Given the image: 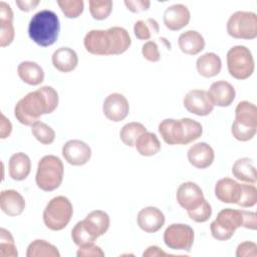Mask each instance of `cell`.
<instances>
[{
	"instance_id": "obj_1",
	"label": "cell",
	"mask_w": 257,
	"mask_h": 257,
	"mask_svg": "<svg viewBox=\"0 0 257 257\" xmlns=\"http://www.w3.org/2000/svg\"><path fill=\"white\" fill-rule=\"evenodd\" d=\"M58 105V93L52 86H41L27 93L15 105L14 115L24 125L39 121L43 114L53 112Z\"/></svg>"
},
{
	"instance_id": "obj_2",
	"label": "cell",
	"mask_w": 257,
	"mask_h": 257,
	"mask_svg": "<svg viewBox=\"0 0 257 257\" xmlns=\"http://www.w3.org/2000/svg\"><path fill=\"white\" fill-rule=\"evenodd\" d=\"M132 44V39L123 27L113 26L106 30L93 29L87 32L83 45L93 55H119L125 52Z\"/></svg>"
},
{
	"instance_id": "obj_3",
	"label": "cell",
	"mask_w": 257,
	"mask_h": 257,
	"mask_svg": "<svg viewBox=\"0 0 257 257\" xmlns=\"http://www.w3.org/2000/svg\"><path fill=\"white\" fill-rule=\"evenodd\" d=\"M256 218L255 212L235 210L231 208L223 209L218 213L216 219L210 225L211 234L216 240H229L240 227L255 230L257 227Z\"/></svg>"
},
{
	"instance_id": "obj_4",
	"label": "cell",
	"mask_w": 257,
	"mask_h": 257,
	"mask_svg": "<svg viewBox=\"0 0 257 257\" xmlns=\"http://www.w3.org/2000/svg\"><path fill=\"white\" fill-rule=\"evenodd\" d=\"M159 133L168 145H188L203 134L202 124L192 118H166L159 124Z\"/></svg>"
},
{
	"instance_id": "obj_5",
	"label": "cell",
	"mask_w": 257,
	"mask_h": 257,
	"mask_svg": "<svg viewBox=\"0 0 257 257\" xmlns=\"http://www.w3.org/2000/svg\"><path fill=\"white\" fill-rule=\"evenodd\" d=\"M60 23L57 15L51 10H41L35 13L29 21L28 35L37 45L47 47L58 38Z\"/></svg>"
},
{
	"instance_id": "obj_6",
	"label": "cell",
	"mask_w": 257,
	"mask_h": 257,
	"mask_svg": "<svg viewBox=\"0 0 257 257\" xmlns=\"http://www.w3.org/2000/svg\"><path fill=\"white\" fill-rule=\"evenodd\" d=\"M63 173V164L58 157L53 155L44 156L37 165L35 176L36 185L42 191H54L61 185Z\"/></svg>"
},
{
	"instance_id": "obj_7",
	"label": "cell",
	"mask_w": 257,
	"mask_h": 257,
	"mask_svg": "<svg viewBox=\"0 0 257 257\" xmlns=\"http://www.w3.org/2000/svg\"><path fill=\"white\" fill-rule=\"evenodd\" d=\"M73 207L68 198L56 196L52 198L43 211V222L52 231L64 229L71 220Z\"/></svg>"
},
{
	"instance_id": "obj_8",
	"label": "cell",
	"mask_w": 257,
	"mask_h": 257,
	"mask_svg": "<svg viewBox=\"0 0 257 257\" xmlns=\"http://www.w3.org/2000/svg\"><path fill=\"white\" fill-rule=\"evenodd\" d=\"M227 67L230 75L236 79L249 78L255 68L254 58L249 48L244 45H236L227 52Z\"/></svg>"
},
{
	"instance_id": "obj_9",
	"label": "cell",
	"mask_w": 257,
	"mask_h": 257,
	"mask_svg": "<svg viewBox=\"0 0 257 257\" xmlns=\"http://www.w3.org/2000/svg\"><path fill=\"white\" fill-rule=\"evenodd\" d=\"M228 34L236 39L257 37V15L251 11H237L227 21Z\"/></svg>"
},
{
	"instance_id": "obj_10",
	"label": "cell",
	"mask_w": 257,
	"mask_h": 257,
	"mask_svg": "<svg viewBox=\"0 0 257 257\" xmlns=\"http://www.w3.org/2000/svg\"><path fill=\"white\" fill-rule=\"evenodd\" d=\"M194 239V230L187 224H171L164 232V242L167 247L173 250L190 252Z\"/></svg>"
},
{
	"instance_id": "obj_11",
	"label": "cell",
	"mask_w": 257,
	"mask_h": 257,
	"mask_svg": "<svg viewBox=\"0 0 257 257\" xmlns=\"http://www.w3.org/2000/svg\"><path fill=\"white\" fill-rule=\"evenodd\" d=\"M185 108L196 115L205 116L210 114L214 109L208 91L204 89H192L187 92L183 100Z\"/></svg>"
},
{
	"instance_id": "obj_12",
	"label": "cell",
	"mask_w": 257,
	"mask_h": 257,
	"mask_svg": "<svg viewBox=\"0 0 257 257\" xmlns=\"http://www.w3.org/2000/svg\"><path fill=\"white\" fill-rule=\"evenodd\" d=\"M177 202L187 212L198 208L205 200L202 189L194 182H185L177 190Z\"/></svg>"
},
{
	"instance_id": "obj_13",
	"label": "cell",
	"mask_w": 257,
	"mask_h": 257,
	"mask_svg": "<svg viewBox=\"0 0 257 257\" xmlns=\"http://www.w3.org/2000/svg\"><path fill=\"white\" fill-rule=\"evenodd\" d=\"M102 110L107 119L118 122L127 116L130 111V104L125 96L120 93L113 92L107 95L104 99Z\"/></svg>"
},
{
	"instance_id": "obj_14",
	"label": "cell",
	"mask_w": 257,
	"mask_h": 257,
	"mask_svg": "<svg viewBox=\"0 0 257 257\" xmlns=\"http://www.w3.org/2000/svg\"><path fill=\"white\" fill-rule=\"evenodd\" d=\"M62 156L72 166H83L90 160L91 149L80 140H70L63 145Z\"/></svg>"
},
{
	"instance_id": "obj_15",
	"label": "cell",
	"mask_w": 257,
	"mask_h": 257,
	"mask_svg": "<svg viewBox=\"0 0 257 257\" xmlns=\"http://www.w3.org/2000/svg\"><path fill=\"white\" fill-rule=\"evenodd\" d=\"M139 227L147 233L158 232L165 224V215L157 207L149 206L143 208L137 217Z\"/></svg>"
},
{
	"instance_id": "obj_16",
	"label": "cell",
	"mask_w": 257,
	"mask_h": 257,
	"mask_svg": "<svg viewBox=\"0 0 257 257\" xmlns=\"http://www.w3.org/2000/svg\"><path fill=\"white\" fill-rule=\"evenodd\" d=\"M190 19V11L188 7L183 4H174L168 7L163 16L165 26L172 31H178L184 28L189 24Z\"/></svg>"
},
{
	"instance_id": "obj_17",
	"label": "cell",
	"mask_w": 257,
	"mask_h": 257,
	"mask_svg": "<svg viewBox=\"0 0 257 257\" xmlns=\"http://www.w3.org/2000/svg\"><path fill=\"white\" fill-rule=\"evenodd\" d=\"M188 161L197 169H206L210 167L215 159L214 150L207 143L201 142L194 144L188 150Z\"/></svg>"
},
{
	"instance_id": "obj_18",
	"label": "cell",
	"mask_w": 257,
	"mask_h": 257,
	"mask_svg": "<svg viewBox=\"0 0 257 257\" xmlns=\"http://www.w3.org/2000/svg\"><path fill=\"white\" fill-rule=\"evenodd\" d=\"M208 94L214 106L225 107L229 106L234 101L236 92L234 86L230 82L218 80L211 84Z\"/></svg>"
},
{
	"instance_id": "obj_19",
	"label": "cell",
	"mask_w": 257,
	"mask_h": 257,
	"mask_svg": "<svg viewBox=\"0 0 257 257\" xmlns=\"http://www.w3.org/2000/svg\"><path fill=\"white\" fill-rule=\"evenodd\" d=\"M241 193V184L231 178L220 179L215 185V196L223 203L237 204Z\"/></svg>"
},
{
	"instance_id": "obj_20",
	"label": "cell",
	"mask_w": 257,
	"mask_h": 257,
	"mask_svg": "<svg viewBox=\"0 0 257 257\" xmlns=\"http://www.w3.org/2000/svg\"><path fill=\"white\" fill-rule=\"evenodd\" d=\"M0 207L10 217L19 216L25 209V200L15 190H3L0 194Z\"/></svg>"
},
{
	"instance_id": "obj_21",
	"label": "cell",
	"mask_w": 257,
	"mask_h": 257,
	"mask_svg": "<svg viewBox=\"0 0 257 257\" xmlns=\"http://www.w3.org/2000/svg\"><path fill=\"white\" fill-rule=\"evenodd\" d=\"M52 64L60 72H70L74 70L78 64V56L76 52L69 47H60L52 54Z\"/></svg>"
},
{
	"instance_id": "obj_22",
	"label": "cell",
	"mask_w": 257,
	"mask_h": 257,
	"mask_svg": "<svg viewBox=\"0 0 257 257\" xmlns=\"http://www.w3.org/2000/svg\"><path fill=\"white\" fill-rule=\"evenodd\" d=\"M178 44L183 53L188 55H197L204 49L205 40L198 31L188 30L179 36Z\"/></svg>"
},
{
	"instance_id": "obj_23",
	"label": "cell",
	"mask_w": 257,
	"mask_h": 257,
	"mask_svg": "<svg viewBox=\"0 0 257 257\" xmlns=\"http://www.w3.org/2000/svg\"><path fill=\"white\" fill-rule=\"evenodd\" d=\"M82 221L85 228L97 238L106 233L110 224L109 216L101 210L91 211Z\"/></svg>"
},
{
	"instance_id": "obj_24",
	"label": "cell",
	"mask_w": 257,
	"mask_h": 257,
	"mask_svg": "<svg viewBox=\"0 0 257 257\" xmlns=\"http://www.w3.org/2000/svg\"><path fill=\"white\" fill-rule=\"evenodd\" d=\"M9 175L15 181L25 180L31 171L30 158L22 153L13 154L9 159Z\"/></svg>"
},
{
	"instance_id": "obj_25",
	"label": "cell",
	"mask_w": 257,
	"mask_h": 257,
	"mask_svg": "<svg viewBox=\"0 0 257 257\" xmlns=\"http://www.w3.org/2000/svg\"><path fill=\"white\" fill-rule=\"evenodd\" d=\"M196 67L200 75L210 78L220 73L222 68V61L220 56L216 53L207 52L197 59Z\"/></svg>"
},
{
	"instance_id": "obj_26",
	"label": "cell",
	"mask_w": 257,
	"mask_h": 257,
	"mask_svg": "<svg viewBox=\"0 0 257 257\" xmlns=\"http://www.w3.org/2000/svg\"><path fill=\"white\" fill-rule=\"evenodd\" d=\"M20 79L29 85H38L44 80L42 67L34 61H22L17 67Z\"/></svg>"
},
{
	"instance_id": "obj_27",
	"label": "cell",
	"mask_w": 257,
	"mask_h": 257,
	"mask_svg": "<svg viewBox=\"0 0 257 257\" xmlns=\"http://www.w3.org/2000/svg\"><path fill=\"white\" fill-rule=\"evenodd\" d=\"M232 174L236 179L249 184H255L257 180L255 166L249 158L238 159L233 164Z\"/></svg>"
},
{
	"instance_id": "obj_28",
	"label": "cell",
	"mask_w": 257,
	"mask_h": 257,
	"mask_svg": "<svg viewBox=\"0 0 257 257\" xmlns=\"http://www.w3.org/2000/svg\"><path fill=\"white\" fill-rule=\"evenodd\" d=\"M234 121L251 126L257 127V107L254 103L247 100L240 101L235 108V119Z\"/></svg>"
},
{
	"instance_id": "obj_29",
	"label": "cell",
	"mask_w": 257,
	"mask_h": 257,
	"mask_svg": "<svg viewBox=\"0 0 257 257\" xmlns=\"http://www.w3.org/2000/svg\"><path fill=\"white\" fill-rule=\"evenodd\" d=\"M138 153L144 157H152L161 151V143L154 133L145 132L136 141Z\"/></svg>"
},
{
	"instance_id": "obj_30",
	"label": "cell",
	"mask_w": 257,
	"mask_h": 257,
	"mask_svg": "<svg viewBox=\"0 0 257 257\" xmlns=\"http://www.w3.org/2000/svg\"><path fill=\"white\" fill-rule=\"evenodd\" d=\"M27 257H60V253L53 244L37 239L32 241L26 251Z\"/></svg>"
},
{
	"instance_id": "obj_31",
	"label": "cell",
	"mask_w": 257,
	"mask_h": 257,
	"mask_svg": "<svg viewBox=\"0 0 257 257\" xmlns=\"http://www.w3.org/2000/svg\"><path fill=\"white\" fill-rule=\"evenodd\" d=\"M145 132H147V128L143 123L132 121L121 127L119 132V138L125 146L134 147L137 139Z\"/></svg>"
},
{
	"instance_id": "obj_32",
	"label": "cell",
	"mask_w": 257,
	"mask_h": 257,
	"mask_svg": "<svg viewBox=\"0 0 257 257\" xmlns=\"http://www.w3.org/2000/svg\"><path fill=\"white\" fill-rule=\"evenodd\" d=\"M159 31V23L154 18L139 20L134 25V33L140 40H149L153 34H158Z\"/></svg>"
},
{
	"instance_id": "obj_33",
	"label": "cell",
	"mask_w": 257,
	"mask_h": 257,
	"mask_svg": "<svg viewBox=\"0 0 257 257\" xmlns=\"http://www.w3.org/2000/svg\"><path fill=\"white\" fill-rule=\"evenodd\" d=\"M33 137L42 145H50L54 142L55 132L51 126L42 121H37L31 125Z\"/></svg>"
},
{
	"instance_id": "obj_34",
	"label": "cell",
	"mask_w": 257,
	"mask_h": 257,
	"mask_svg": "<svg viewBox=\"0 0 257 257\" xmlns=\"http://www.w3.org/2000/svg\"><path fill=\"white\" fill-rule=\"evenodd\" d=\"M71 238L75 245L82 246L86 244L94 243L97 237L93 236L84 226L83 221L77 222L71 230Z\"/></svg>"
},
{
	"instance_id": "obj_35",
	"label": "cell",
	"mask_w": 257,
	"mask_h": 257,
	"mask_svg": "<svg viewBox=\"0 0 257 257\" xmlns=\"http://www.w3.org/2000/svg\"><path fill=\"white\" fill-rule=\"evenodd\" d=\"M89 4V12L93 19L95 20H104L106 19L112 11L113 3L110 0L98 1V0H90Z\"/></svg>"
},
{
	"instance_id": "obj_36",
	"label": "cell",
	"mask_w": 257,
	"mask_h": 257,
	"mask_svg": "<svg viewBox=\"0 0 257 257\" xmlns=\"http://www.w3.org/2000/svg\"><path fill=\"white\" fill-rule=\"evenodd\" d=\"M0 256L1 257H17L18 252L15 246L12 234L4 229H0Z\"/></svg>"
},
{
	"instance_id": "obj_37",
	"label": "cell",
	"mask_w": 257,
	"mask_h": 257,
	"mask_svg": "<svg viewBox=\"0 0 257 257\" xmlns=\"http://www.w3.org/2000/svg\"><path fill=\"white\" fill-rule=\"evenodd\" d=\"M57 4L66 18H77L83 12L82 0H58Z\"/></svg>"
},
{
	"instance_id": "obj_38",
	"label": "cell",
	"mask_w": 257,
	"mask_h": 257,
	"mask_svg": "<svg viewBox=\"0 0 257 257\" xmlns=\"http://www.w3.org/2000/svg\"><path fill=\"white\" fill-rule=\"evenodd\" d=\"M257 203V189L254 185L241 184V193L237 205L248 208L253 207Z\"/></svg>"
},
{
	"instance_id": "obj_39",
	"label": "cell",
	"mask_w": 257,
	"mask_h": 257,
	"mask_svg": "<svg viewBox=\"0 0 257 257\" xmlns=\"http://www.w3.org/2000/svg\"><path fill=\"white\" fill-rule=\"evenodd\" d=\"M15 36L13 19H0V46L6 47L10 45Z\"/></svg>"
},
{
	"instance_id": "obj_40",
	"label": "cell",
	"mask_w": 257,
	"mask_h": 257,
	"mask_svg": "<svg viewBox=\"0 0 257 257\" xmlns=\"http://www.w3.org/2000/svg\"><path fill=\"white\" fill-rule=\"evenodd\" d=\"M256 132H257V127L243 125L236 121H233L232 127H231V133L233 137L240 142H248L252 140L255 137Z\"/></svg>"
},
{
	"instance_id": "obj_41",
	"label": "cell",
	"mask_w": 257,
	"mask_h": 257,
	"mask_svg": "<svg viewBox=\"0 0 257 257\" xmlns=\"http://www.w3.org/2000/svg\"><path fill=\"white\" fill-rule=\"evenodd\" d=\"M187 214L190 217V219L193 220L194 222L204 223L210 219L212 215V207L209 204V202L205 199L198 208H196L193 211H188Z\"/></svg>"
},
{
	"instance_id": "obj_42",
	"label": "cell",
	"mask_w": 257,
	"mask_h": 257,
	"mask_svg": "<svg viewBox=\"0 0 257 257\" xmlns=\"http://www.w3.org/2000/svg\"><path fill=\"white\" fill-rule=\"evenodd\" d=\"M142 54L147 60L151 62H158L161 59L159 46L154 40H149L142 46Z\"/></svg>"
},
{
	"instance_id": "obj_43",
	"label": "cell",
	"mask_w": 257,
	"mask_h": 257,
	"mask_svg": "<svg viewBox=\"0 0 257 257\" xmlns=\"http://www.w3.org/2000/svg\"><path fill=\"white\" fill-rule=\"evenodd\" d=\"M77 257H103L104 252L101 248L94 243L86 244L82 246H78V250L76 252Z\"/></svg>"
},
{
	"instance_id": "obj_44",
	"label": "cell",
	"mask_w": 257,
	"mask_h": 257,
	"mask_svg": "<svg viewBox=\"0 0 257 257\" xmlns=\"http://www.w3.org/2000/svg\"><path fill=\"white\" fill-rule=\"evenodd\" d=\"M237 257H256L257 256V245L254 242L245 241L238 245L236 249Z\"/></svg>"
},
{
	"instance_id": "obj_45",
	"label": "cell",
	"mask_w": 257,
	"mask_h": 257,
	"mask_svg": "<svg viewBox=\"0 0 257 257\" xmlns=\"http://www.w3.org/2000/svg\"><path fill=\"white\" fill-rule=\"evenodd\" d=\"M124 5L133 13L146 11L150 8L151 2L149 0H125Z\"/></svg>"
},
{
	"instance_id": "obj_46",
	"label": "cell",
	"mask_w": 257,
	"mask_h": 257,
	"mask_svg": "<svg viewBox=\"0 0 257 257\" xmlns=\"http://www.w3.org/2000/svg\"><path fill=\"white\" fill-rule=\"evenodd\" d=\"M12 132V123L10 120L3 114L1 113V124H0V138L1 139H6L10 136Z\"/></svg>"
},
{
	"instance_id": "obj_47",
	"label": "cell",
	"mask_w": 257,
	"mask_h": 257,
	"mask_svg": "<svg viewBox=\"0 0 257 257\" xmlns=\"http://www.w3.org/2000/svg\"><path fill=\"white\" fill-rule=\"evenodd\" d=\"M144 257H166V256H175L173 254H169L165 251H163L160 247L158 246H149L147 250L143 253Z\"/></svg>"
},
{
	"instance_id": "obj_48",
	"label": "cell",
	"mask_w": 257,
	"mask_h": 257,
	"mask_svg": "<svg viewBox=\"0 0 257 257\" xmlns=\"http://www.w3.org/2000/svg\"><path fill=\"white\" fill-rule=\"evenodd\" d=\"M40 3L39 0H17L16 5L19 7L21 11L29 12L31 10H34L37 5Z\"/></svg>"
}]
</instances>
